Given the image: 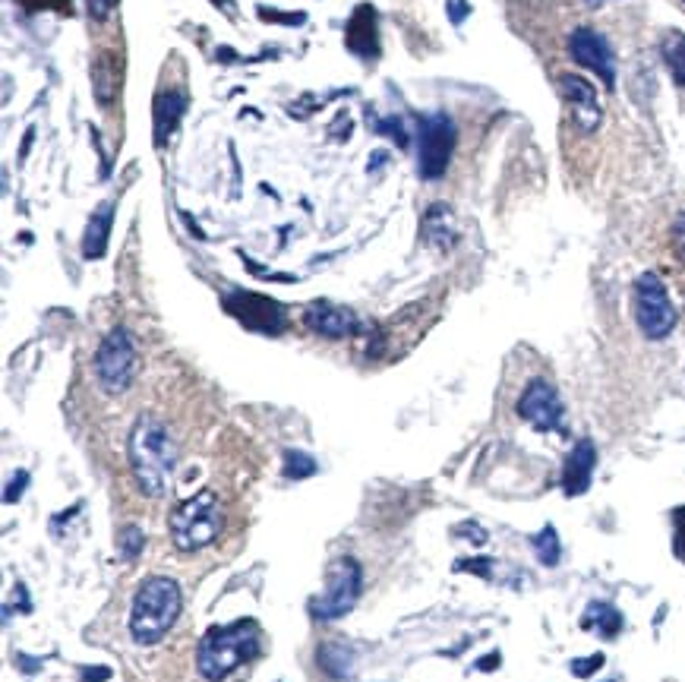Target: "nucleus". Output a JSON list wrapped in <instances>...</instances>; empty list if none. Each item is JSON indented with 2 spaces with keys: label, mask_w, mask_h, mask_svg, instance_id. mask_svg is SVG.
Segmentation results:
<instances>
[{
  "label": "nucleus",
  "mask_w": 685,
  "mask_h": 682,
  "mask_svg": "<svg viewBox=\"0 0 685 682\" xmlns=\"http://www.w3.org/2000/svg\"><path fill=\"white\" fill-rule=\"evenodd\" d=\"M130 465L146 496H165L177 468V446L158 417L143 414L130 433Z\"/></svg>",
  "instance_id": "obj_1"
},
{
  "label": "nucleus",
  "mask_w": 685,
  "mask_h": 682,
  "mask_svg": "<svg viewBox=\"0 0 685 682\" xmlns=\"http://www.w3.org/2000/svg\"><path fill=\"white\" fill-rule=\"evenodd\" d=\"M256 654H259V626L253 619H237L231 626H215L203 635L196 651V667L209 682H221Z\"/></svg>",
  "instance_id": "obj_2"
},
{
  "label": "nucleus",
  "mask_w": 685,
  "mask_h": 682,
  "mask_svg": "<svg viewBox=\"0 0 685 682\" xmlns=\"http://www.w3.org/2000/svg\"><path fill=\"white\" fill-rule=\"evenodd\" d=\"M180 616V588L171 578H146L133 597L130 632L136 645H158Z\"/></svg>",
  "instance_id": "obj_3"
},
{
  "label": "nucleus",
  "mask_w": 685,
  "mask_h": 682,
  "mask_svg": "<svg viewBox=\"0 0 685 682\" xmlns=\"http://www.w3.org/2000/svg\"><path fill=\"white\" fill-rule=\"evenodd\" d=\"M221 534V506L212 490H203L190 499H184L171 512V540L177 550L193 553L209 547Z\"/></svg>",
  "instance_id": "obj_4"
},
{
  "label": "nucleus",
  "mask_w": 685,
  "mask_h": 682,
  "mask_svg": "<svg viewBox=\"0 0 685 682\" xmlns=\"http://www.w3.org/2000/svg\"><path fill=\"white\" fill-rule=\"evenodd\" d=\"M136 370H139V351H136L133 335L127 329L108 332V338L102 341V348L95 354L98 386H102L108 395H120L133 386Z\"/></svg>",
  "instance_id": "obj_5"
},
{
  "label": "nucleus",
  "mask_w": 685,
  "mask_h": 682,
  "mask_svg": "<svg viewBox=\"0 0 685 682\" xmlns=\"http://www.w3.org/2000/svg\"><path fill=\"white\" fill-rule=\"evenodd\" d=\"M326 581H329L326 594L313 597L310 610L316 619H322V623H332V619H341L354 610V604L360 600V585H364V572H360L357 559L341 556L335 563H329Z\"/></svg>",
  "instance_id": "obj_6"
},
{
  "label": "nucleus",
  "mask_w": 685,
  "mask_h": 682,
  "mask_svg": "<svg viewBox=\"0 0 685 682\" xmlns=\"http://www.w3.org/2000/svg\"><path fill=\"white\" fill-rule=\"evenodd\" d=\"M635 323L644 332V338H667L676 329V307L667 294V285L660 275L644 272L635 282Z\"/></svg>",
  "instance_id": "obj_7"
},
{
  "label": "nucleus",
  "mask_w": 685,
  "mask_h": 682,
  "mask_svg": "<svg viewBox=\"0 0 685 682\" xmlns=\"http://www.w3.org/2000/svg\"><path fill=\"white\" fill-rule=\"evenodd\" d=\"M455 146V124L446 114H433L420 120V152H417V165L420 174L427 180H439L449 168Z\"/></svg>",
  "instance_id": "obj_8"
},
{
  "label": "nucleus",
  "mask_w": 685,
  "mask_h": 682,
  "mask_svg": "<svg viewBox=\"0 0 685 682\" xmlns=\"http://www.w3.org/2000/svg\"><path fill=\"white\" fill-rule=\"evenodd\" d=\"M518 414L540 433L562 430V401L547 379H534L518 401Z\"/></svg>",
  "instance_id": "obj_9"
},
{
  "label": "nucleus",
  "mask_w": 685,
  "mask_h": 682,
  "mask_svg": "<svg viewBox=\"0 0 685 682\" xmlns=\"http://www.w3.org/2000/svg\"><path fill=\"white\" fill-rule=\"evenodd\" d=\"M569 51L575 57V64L584 70H594L607 89L616 86V60L603 35H597L594 29H575L569 38Z\"/></svg>",
  "instance_id": "obj_10"
},
{
  "label": "nucleus",
  "mask_w": 685,
  "mask_h": 682,
  "mask_svg": "<svg viewBox=\"0 0 685 682\" xmlns=\"http://www.w3.org/2000/svg\"><path fill=\"white\" fill-rule=\"evenodd\" d=\"M559 92H562V98H566V105L572 108L575 127L581 133H594L600 127V120H603L597 89L584 76L566 73V76H559Z\"/></svg>",
  "instance_id": "obj_11"
},
{
  "label": "nucleus",
  "mask_w": 685,
  "mask_h": 682,
  "mask_svg": "<svg viewBox=\"0 0 685 682\" xmlns=\"http://www.w3.org/2000/svg\"><path fill=\"white\" fill-rule=\"evenodd\" d=\"M228 310L244 326L259 329V332H278L281 323H285V313H281V307L272 304V300H266V297H259V294H234V297H228Z\"/></svg>",
  "instance_id": "obj_12"
},
{
  "label": "nucleus",
  "mask_w": 685,
  "mask_h": 682,
  "mask_svg": "<svg viewBox=\"0 0 685 682\" xmlns=\"http://www.w3.org/2000/svg\"><path fill=\"white\" fill-rule=\"evenodd\" d=\"M304 323L310 332L326 335V338H345L357 332V316L348 307L329 304V300H316V304L307 307Z\"/></svg>",
  "instance_id": "obj_13"
},
{
  "label": "nucleus",
  "mask_w": 685,
  "mask_h": 682,
  "mask_svg": "<svg viewBox=\"0 0 685 682\" xmlns=\"http://www.w3.org/2000/svg\"><path fill=\"white\" fill-rule=\"evenodd\" d=\"M594 465H597V449L591 439H581V443L569 452L566 468H562V490H566V496H581L591 487Z\"/></svg>",
  "instance_id": "obj_14"
},
{
  "label": "nucleus",
  "mask_w": 685,
  "mask_h": 682,
  "mask_svg": "<svg viewBox=\"0 0 685 682\" xmlns=\"http://www.w3.org/2000/svg\"><path fill=\"white\" fill-rule=\"evenodd\" d=\"M184 108H187L184 92H177V89L158 92V98H155V146H165L168 143V136L174 133V127H177L180 114H184Z\"/></svg>",
  "instance_id": "obj_15"
},
{
  "label": "nucleus",
  "mask_w": 685,
  "mask_h": 682,
  "mask_svg": "<svg viewBox=\"0 0 685 682\" xmlns=\"http://www.w3.org/2000/svg\"><path fill=\"white\" fill-rule=\"evenodd\" d=\"M455 222H452V212L446 206H433L427 215H423V240L439 250H449L455 244Z\"/></svg>",
  "instance_id": "obj_16"
},
{
  "label": "nucleus",
  "mask_w": 685,
  "mask_h": 682,
  "mask_svg": "<svg viewBox=\"0 0 685 682\" xmlns=\"http://www.w3.org/2000/svg\"><path fill=\"white\" fill-rule=\"evenodd\" d=\"M111 218H114V209L111 206H102L92 218H89V228H86V237H83V253L86 259H102L105 250H108V234H111Z\"/></svg>",
  "instance_id": "obj_17"
},
{
  "label": "nucleus",
  "mask_w": 685,
  "mask_h": 682,
  "mask_svg": "<svg viewBox=\"0 0 685 682\" xmlns=\"http://www.w3.org/2000/svg\"><path fill=\"white\" fill-rule=\"evenodd\" d=\"M348 45L357 51V54H370L376 51V32H373V10L370 7H360L351 19L348 26Z\"/></svg>",
  "instance_id": "obj_18"
},
{
  "label": "nucleus",
  "mask_w": 685,
  "mask_h": 682,
  "mask_svg": "<svg viewBox=\"0 0 685 682\" xmlns=\"http://www.w3.org/2000/svg\"><path fill=\"white\" fill-rule=\"evenodd\" d=\"M316 657H319V667L326 670L332 679L354 676V654L345 645H322Z\"/></svg>",
  "instance_id": "obj_19"
},
{
  "label": "nucleus",
  "mask_w": 685,
  "mask_h": 682,
  "mask_svg": "<svg viewBox=\"0 0 685 682\" xmlns=\"http://www.w3.org/2000/svg\"><path fill=\"white\" fill-rule=\"evenodd\" d=\"M660 54H663V60H667L673 79L685 89V32H667V35H663Z\"/></svg>",
  "instance_id": "obj_20"
},
{
  "label": "nucleus",
  "mask_w": 685,
  "mask_h": 682,
  "mask_svg": "<svg viewBox=\"0 0 685 682\" xmlns=\"http://www.w3.org/2000/svg\"><path fill=\"white\" fill-rule=\"evenodd\" d=\"M600 629L607 638H613L622 629V616L610 604H591L588 616H584V629Z\"/></svg>",
  "instance_id": "obj_21"
},
{
  "label": "nucleus",
  "mask_w": 685,
  "mask_h": 682,
  "mask_svg": "<svg viewBox=\"0 0 685 682\" xmlns=\"http://www.w3.org/2000/svg\"><path fill=\"white\" fill-rule=\"evenodd\" d=\"M534 550H537L543 566H556L559 563V537H556V528H543L534 537Z\"/></svg>",
  "instance_id": "obj_22"
},
{
  "label": "nucleus",
  "mask_w": 685,
  "mask_h": 682,
  "mask_svg": "<svg viewBox=\"0 0 685 682\" xmlns=\"http://www.w3.org/2000/svg\"><path fill=\"white\" fill-rule=\"evenodd\" d=\"M310 474H316V461L307 455V452H285V477H291V480H304V477H310Z\"/></svg>",
  "instance_id": "obj_23"
},
{
  "label": "nucleus",
  "mask_w": 685,
  "mask_h": 682,
  "mask_svg": "<svg viewBox=\"0 0 685 682\" xmlns=\"http://www.w3.org/2000/svg\"><path fill=\"white\" fill-rule=\"evenodd\" d=\"M117 544H120V553H124V559H130V563H133V559L143 553L146 537H143V531H139L136 525H127L124 531H120Z\"/></svg>",
  "instance_id": "obj_24"
},
{
  "label": "nucleus",
  "mask_w": 685,
  "mask_h": 682,
  "mask_svg": "<svg viewBox=\"0 0 685 682\" xmlns=\"http://www.w3.org/2000/svg\"><path fill=\"white\" fill-rule=\"evenodd\" d=\"M603 667V654H594V657H584V660H575L572 664V673L575 676H591L594 670Z\"/></svg>",
  "instance_id": "obj_25"
},
{
  "label": "nucleus",
  "mask_w": 685,
  "mask_h": 682,
  "mask_svg": "<svg viewBox=\"0 0 685 682\" xmlns=\"http://www.w3.org/2000/svg\"><path fill=\"white\" fill-rule=\"evenodd\" d=\"M673 247H676L679 263L685 266V212L676 218V225H673Z\"/></svg>",
  "instance_id": "obj_26"
},
{
  "label": "nucleus",
  "mask_w": 685,
  "mask_h": 682,
  "mask_svg": "<svg viewBox=\"0 0 685 682\" xmlns=\"http://www.w3.org/2000/svg\"><path fill=\"white\" fill-rule=\"evenodd\" d=\"M26 484H29V474H26V471H16V477L10 480V487H7V493H4L7 503H16V499L23 496Z\"/></svg>",
  "instance_id": "obj_27"
},
{
  "label": "nucleus",
  "mask_w": 685,
  "mask_h": 682,
  "mask_svg": "<svg viewBox=\"0 0 685 682\" xmlns=\"http://www.w3.org/2000/svg\"><path fill=\"white\" fill-rule=\"evenodd\" d=\"M114 4H117V0H89V13H92V19H98V23H105V19L114 13Z\"/></svg>",
  "instance_id": "obj_28"
},
{
  "label": "nucleus",
  "mask_w": 685,
  "mask_h": 682,
  "mask_svg": "<svg viewBox=\"0 0 685 682\" xmlns=\"http://www.w3.org/2000/svg\"><path fill=\"white\" fill-rule=\"evenodd\" d=\"M676 550L685 556V509L676 512Z\"/></svg>",
  "instance_id": "obj_29"
},
{
  "label": "nucleus",
  "mask_w": 685,
  "mask_h": 682,
  "mask_svg": "<svg viewBox=\"0 0 685 682\" xmlns=\"http://www.w3.org/2000/svg\"><path fill=\"white\" fill-rule=\"evenodd\" d=\"M458 572H477L483 578H490V566L487 563H458Z\"/></svg>",
  "instance_id": "obj_30"
},
{
  "label": "nucleus",
  "mask_w": 685,
  "mask_h": 682,
  "mask_svg": "<svg viewBox=\"0 0 685 682\" xmlns=\"http://www.w3.org/2000/svg\"><path fill=\"white\" fill-rule=\"evenodd\" d=\"M111 676V670H105V667H95V673L92 670H86L83 673V682H105Z\"/></svg>",
  "instance_id": "obj_31"
},
{
  "label": "nucleus",
  "mask_w": 685,
  "mask_h": 682,
  "mask_svg": "<svg viewBox=\"0 0 685 682\" xmlns=\"http://www.w3.org/2000/svg\"><path fill=\"white\" fill-rule=\"evenodd\" d=\"M452 4H455V23H461V16L468 13V4L465 0H452Z\"/></svg>",
  "instance_id": "obj_32"
},
{
  "label": "nucleus",
  "mask_w": 685,
  "mask_h": 682,
  "mask_svg": "<svg viewBox=\"0 0 685 682\" xmlns=\"http://www.w3.org/2000/svg\"><path fill=\"white\" fill-rule=\"evenodd\" d=\"M493 664H499V654H490L487 660H483V664H480V670H490Z\"/></svg>",
  "instance_id": "obj_33"
},
{
  "label": "nucleus",
  "mask_w": 685,
  "mask_h": 682,
  "mask_svg": "<svg viewBox=\"0 0 685 682\" xmlns=\"http://www.w3.org/2000/svg\"><path fill=\"white\" fill-rule=\"evenodd\" d=\"M588 4H591V7H597V4H603V0H588Z\"/></svg>",
  "instance_id": "obj_34"
}]
</instances>
